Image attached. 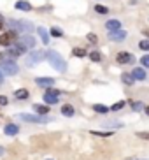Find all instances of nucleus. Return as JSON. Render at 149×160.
Returning a JSON list of instances; mask_svg holds the SVG:
<instances>
[{
    "mask_svg": "<svg viewBox=\"0 0 149 160\" xmlns=\"http://www.w3.org/2000/svg\"><path fill=\"white\" fill-rule=\"evenodd\" d=\"M46 58H47V62L51 63V67L55 69V71H58V72H65V69H67V62L61 58V55L60 53H56V51H47L46 53Z\"/></svg>",
    "mask_w": 149,
    "mask_h": 160,
    "instance_id": "f257e3e1",
    "label": "nucleus"
},
{
    "mask_svg": "<svg viewBox=\"0 0 149 160\" xmlns=\"http://www.w3.org/2000/svg\"><path fill=\"white\" fill-rule=\"evenodd\" d=\"M9 25L14 32H25L30 33L33 32V25L30 21H23V19H9Z\"/></svg>",
    "mask_w": 149,
    "mask_h": 160,
    "instance_id": "f03ea898",
    "label": "nucleus"
},
{
    "mask_svg": "<svg viewBox=\"0 0 149 160\" xmlns=\"http://www.w3.org/2000/svg\"><path fill=\"white\" fill-rule=\"evenodd\" d=\"M18 120H23V122H28V123H46L49 122V118L46 114H30V113H21L18 114Z\"/></svg>",
    "mask_w": 149,
    "mask_h": 160,
    "instance_id": "7ed1b4c3",
    "label": "nucleus"
},
{
    "mask_svg": "<svg viewBox=\"0 0 149 160\" xmlns=\"http://www.w3.org/2000/svg\"><path fill=\"white\" fill-rule=\"evenodd\" d=\"M0 71L7 76H14L19 72V67L11 60H0Z\"/></svg>",
    "mask_w": 149,
    "mask_h": 160,
    "instance_id": "20e7f679",
    "label": "nucleus"
},
{
    "mask_svg": "<svg viewBox=\"0 0 149 160\" xmlns=\"http://www.w3.org/2000/svg\"><path fill=\"white\" fill-rule=\"evenodd\" d=\"M16 39H18L16 32H14V30H9V32H5V33L0 35V46H11V44L16 42Z\"/></svg>",
    "mask_w": 149,
    "mask_h": 160,
    "instance_id": "39448f33",
    "label": "nucleus"
},
{
    "mask_svg": "<svg viewBox=\"0 0 149 160\" xmlns=\"http://www.w3.org/2000/svg\"><path fill=\"white\" fill-rule=\"evenodd\" d=\"M44 57H46V53H42V51H32L30 55H28V58H26V65L28 67H33L35 63H39V62L44 60Z\"/></svg>",
    "mask_w": 149,
    "mask_h": 160,
    "instance_id": "423d86ee",
    "label": "nucleus"
},
{
    "mask_svg": "<svg viewBox=\"0 0 149 160\" xmlns=\"http://www.w3.org/2000/svg\"><path fill=\"white\" fill-rule=\"evenodd\" d=\"M44 100H46V104H56L58 100H60V92L49 88L46 92V95H44Z\"/></svg>",
    "mask_w": 149,
    "mask_h": 160,
    "instance_id": "0eeeda50",
    "label": "nucleus"
},
{
    "mask_svg": "<svg viewBox=\"0 0 149 160\" xmlns=\"http://www.w3.org/2000/svg\"><path fill=\"white\" fill-rule=\"evenodd\" d=\"M109 39L111 41H116V42H121V41H125L126 39V32L125 30H114V32H109Z\"/></svg>",
    "mask_w": 149,
    "mask_h": 160,
    "instance_id": "6e6552de",
    "label": "nucleus"
},
{
    "mask_svg": "<svg viewBox=\"0 0 149 160\" xmlns=\"http://www.w3.org/2000/svg\"><path fill=\"white\" fill-rule=\"evenodd\" d=\"M35 85L42 86V88H51V86L55 85V79H53V78H37V79H35Z\"/></svg>",
    "mask_w": 149,
    "mask_h": 160,
    "instance_id": "1a4fd4ad",
    "label": "nucleus"
},
{
    "mask_svg": "<svg viewBox=\"0 0 149 160\" xmlns=\"http://www.w3.org/2000/svg\"><path fill=\"white\" fill-rule=\"evenodd\" d=\"M132 62H133V57L130 53H126V51L118 53V63H132Z\"/></svg>",
    "mask_w": 149,
    "mask_h": 160,
    "instance_id": "9d476101",
    "label": "nucleus"
},
{
    "mask_svg": "<svg viewBox=\"0 0 149 160\" xmlns=\"http://www.w3.org/2000/svg\"><path fill=\"white\" fill-rule=\"evenodd\" d=\"M19 42H21V44H23V46L28 49V48H33V46H35V39H33L32 35H23V37L19 39Z\"/></svg>",
    "mask_w": 149,
    "mask_h": 160,
    "instance_id": "9b49d317",
    "label": "nucleus"
},
{
    "mask_svg": "<svg viewBox=\"0 0 149 160\" xmlns=\"http://www.w3.org/2000/svg\"><path fill=\"white\" fill-rule=\"evenodd\" d=\"M105 28H107L109 32H114V30H119V28H121V23H119L118 19H109L107 23H105Z\"/></svg>",
    "mask_w": 149,
    "mask_h": 160,
    "instance_id": "f8f14e48",
    "label": "nucleus"
},
{
    "mask_svg": "<svg viewBox=\"0 0 149 160\" xmlns=\"http://www.w3.org/2000/svg\"><path fill=\"white\" fill-rule=\"evenodd\" d=\"M4 132L7 134V136H16L19 132V127L18 125H14V123H9V125H5L4 127Z\"/></svg>",
    "mask_w": 149,
    "mask_h": 160,
    "instance_id": "ddd939ff",
    "label": "nucleus"
},
{
    "mask_svg": "<svg viewBox=\"0 0 149 160\" xmlns=\"http://www.w3.org/2000/svg\"><path fill=\"white\" fill-rule=\"evenodd\" d=\"M133 79H137V81H144L146 79V71L142 69V67H137V69H133Z\"/></svg>",
    "mask_w": 149,
    "mask_h": 160,
    "instance_id": "4468645a",
    "label": "nucleus"
},
{
    "mask_svg": "<svg viewBox=\"0 0 149 160\" xmlns=\"http://www.w3.org/2000/svg\"><path fill=\"white\" fill-rule=\"evenodd\" d=\"M28 95H30V93H28V90H25V88H19V90L14 92V97H16L18 100H26Z\"/></svg>",
    "mask_w": 149,
    "mask_h": 160,
    "instance_id": "2eb2a0df",
    "label": "nucleus"
},
{
    "mask_svg": "<svg viewBox=\"0 0 149 160\" xmlns=\"http://www.w3.org/2000/svg\"><path fill=\"white\" fill-rule=\"evenodd\" d=\"M61 114H63V116H74V114H75V109L72 108L70 104H65V106L61 108Z\"/></svg>",
    "mask_w": 149,
    "mask_h": 160,
    "instance_id": "dca6fc26",
    "label": "nucleus"
},
{
    "mask_svg": "<svg viewBox=\"0 0 149 160\" xmlns=\"http://www.w3.org/2000/svg\"><path fill=\"white\" fill-rule=\"evenodd\" d=\"M37 32H39V35H41L42 42H44V44H47V42H49V33H47V30L44 28V27H39V28H37Z\"/></svg>",
    "mask_w": 149,
    "mask_h": 160,
    "instance_id": "f3484780",
    "label": "nucleus"
},
{
    "mask_svg": "<svg viewBox=\"0 0 149 160\" xmlns=\"http://www.w3.org/2000/svg\"><path fill=\"white\" fill-rule=\"evenodd\" d=\"M16 9H19V11H32V5L28 4V2H25V0H19V2H16Z\"/></svg>",
    "mask_w": 149,
    "mask_h": 160,
    "instance_id": "a211bd4d",
    "label": "nucleus"
},
{
    "mask_svg": "<svg viewBox=\"0 0 149 160\" xmlns=\"http://www.w3.org/2000/svg\"><path fill=\"white\" fill-rule=\"evenodd\" d=\"M33 109H35V113L37 114H47L49 113V108H47V106H42V104H35Z\"/></svg>",
    "mask_w": 149,
    "mask_h": 160,
    "instance_id": "6ab92c4d",
    "label": "nucleus"
},
{
    "mask_svg": "<svg viewBox=\"0 0 149 160\" xmlns=\"http://www.w3.org/2000/svg\"><path fill=\"white\" fill-rule=\"evenodd\" d=\"M93 109L97 111V113H100V114L109 113V108H107V106H103V104H95V106H93Z\"/></svg>",
    "mask_w": 149,
    "mask_h": 160,
    "instance_id": "aec40b11",
    "label": "nucleus"
},
{
    "mask_svg": "<svg viewBox=\"0 0 149 160\" xmlns=\"http://www.w3.org/2000/svg\"><path fill=\"white\" fill-rule=\"evenodd\" d=\"M72 53H74L77 58H84L86 55H88V53H86V49H83V48H74V51H72Z\"/></svg>",
    "mask_w": 149,
    "mask_h": 160,
    "instance_id": "412c9836",
    "label": "nucleus"
},
{
    "mask_svg": "<svg viewBox=\"0 0 149 160\" xmlns=\"http://www.w3.org/2000/svg\"><path fill=\"white\" fill-rule=\"evenodd\" d=\"M121 79H123V83H126L128 86L133 85V81H135V79H133V76H132V74H126V72L121 76Z\"/></svg>",
    "mask_w": 149,
    "mask_h": 160,
    "instance_id": "4be33fe9",
    "label": "nucleus"
},
{
    "mask_svg": "<svg viewBox=\"0 0 149 160\" xmlns=\"http://www.w3.org/2000/svg\"><path fill=\"white\" fill-rule=\"evenodd\" d=\"M123 108H125V100H119V102L112 104V108H109V109H112V111H119V109H123Z\"/></svg>",
    "mask_w": 149,
    "mask_h": 160,
    "instance_id": "5701e85b",
    "label": "nucleus"
},
{
    "mask_svg": "<svg viewBox=\"0 0 149 160\" xmlns=\"http://www.w3.org/2000/svg\"><path fill=\"white\" fill-rule=\"evenodd\" d=\"M89 58H91L93 62H100V60H102V55H100L98 51H91V53H89Z\"/></svg>",
    "mask_w": 149,
    "mask_h": 160,
    "instance_id": "b1692460",
    "label": "nucleus"
},
{
    "mask_svg": "<svg viewBox=\"0 0 149 160\" xmlns=\"http://www.w3.org/2000/svg\"><path fill=\"white\" fill-rule=\"evenodd\" d=\"M130 106H132L133 111H142V109H144V104H142V102H132Z\"/></svg>",
    "mask_w": 149,
    "mask_h": 160,
    "instance_id": "393cba45",
    "label": "nucleus"
},
{
    "mask_svg": "<svg viewBox=\"0 0 149 160\" xmlns=\"http://www.w3.org/2000/svg\"><path fill=\"white\" fill-rule=\"evenodd\" d=\"M91 134H93V136H98V137H111L112 136L111 132H98V130H91Z\"/></svg>",
    "mask_w": 149,
    "mask_h": 160,
    "instance_id": "a878e982",
    "label": "nucleus"
},
{
    "mask_svg": "<svg viewBox=\"0 0 149 160\" xmlns=\"http://www.w3.org/2000/svg\"><path fill=\"white\" fill-rule=\"evenodd\" d=\"M95 11H97L98 14H107V12H109V9L105 7V5H97V7H95Z\"/></svg>",
    "mask_w": 149,
    "mask_h": 160,
    "instance_id": "bb28decb",
    "label": "nucleus"
},
{
    "mask_svg": "<svg viewBox=\"0 0 149 160\" xmlns=\"http://www.w3.org/2000/svg\"><path fill=\"white\" fill-rule=\"evenodd\" d=\"M139 48H140V49H144V51H149V41H147V39L140 41V42H139Z\"/></svg>",
    "mask_w": 149,
    "mask_h": 160,
    "instance_id": "cd10ccee",
    "label": "nucleus"
},
{
    "mask_svg": "<svg viewBox=\"0 0 149 160\" xmlns=\"http://www.w3.org/2000/svg\"><path fill=\"white\" fill-rule=\"evenodd\" d=\"M51 35H55V37H61V35H63V32H61L60 28H56V27H55V28L51 30Z\"/></svg>",
    "mask_w": 149,
    "mask_h": 160,
    "instance_id": "c85d7f7f",
    "label": "nucleus"
},
{
    "mask_svg": "<svg viewBox=\"0 0 149 160\" xmlns=\"http://www.w3.org/2000/svg\"><path fill=\"white\" fill-rule=\"evenodd\" d=\"M140 63L144 67H149V55H144V57L140 58Z\"/></svg>",
    "mask_w": 149,
    "mask_h": 160,
    "instance_id": "c756f323",
    "label": "nucleus"
},
{
    "mask_svg": "<svg viewBox=\"0 0 149 160\" xmlns=\"http://www.w3.org/2000/svg\"><path fill=\"white\" fill-rule=\"evenodd\" d=\"M137 137H140V139H147L149 141V132H137Z\"/></svg>",
    "mask_w": 149,
    "mask_h": 160,
    "instance_id": "7c9ffc66",
    "label": "nucleus"
},
{
    "mask_svg": "<svg viewBox=\"0 0 149 160\" xmlns=\"http://www.w3.org/2000/svg\"><path fill=\"white\" fill-rule=\"evenodd\" d=\"M88 41L91 44H95V42H97V35H95V33H88Z\"/></svg>",
    "mask_w": 149,
    "mask_h": 160,
    "instance_id": "2f4dec72",
    "label": "nucleus"
},
{
    "mask_svg": "<svg viewBox=\"0 0 149 160\" xmlns=\"http://www.w3.org/2000/svg\"><path fill=\"white\" fill-rule=\"evenodd\" d=\"M7 102H9V100H7V97H4V95H0V106H5Z\"/></svg>",
    "mask_w": 149,
    "mask_h": 160,
    "instance_id": "473e14b6",
    "label": "nucleus"
},
{
    "mask_svg": "<svg viewBox=\"0 0 149 160\" xmlns=\"http://www.w3.org/2000/svg\"><path fill=\"white\" fill-rule=\"evenodd\" d=\"M4 28V18H2V14H0V30Z\"/></svg>",
    "mask_w": 149,
    "mask_h": 160,
    "instance_id": "72a5a7b5",
    "label": "nucleus"
},
{
    "mask_svg": "<svg viewBox=\"0 0 149 160\" xmlns=\"http://www.w3.org/2000/svg\"><path fill=\"white\" fill-rule=\"evenodd\" d=\"M4 76H5V74H4V72H2V71H0V83L4 81Z\"/></svg>",
    "mask_w": 149,
    "mask_h": 160,
    "instance_id": "f704fd0d",
    "label": "nucleus"
},
{
    "mask_svg": "<svg viewBox=\"0 0 149 160\" xmlns=\"http://www.w3.org/2000/svg\"><path fill=\"white\" fill-rule=\"evenodd\" d=\"M144 111H146V114L149 116V106H147V108H144Z\"/></svg>",
    "mask_w": 149,
    "mask_h": 160,
    "instance_id": "c9c22d12",
    "label": "nucleus"
},
{
    "mask_svg": "<svg viewBox=\"0 0 149 160\" xmlns=\"http://www.w3.org/2000/svg\"><path fill=\"white\" fill-rule=\"evenodd\" d=\"M4 155V148H2V146H0V157Z\"/></svg>",
    "mask_w": 149,
    "mask_h": 160,
    "instance_id": "e433bc0d",
    "label": "nucleus"
},
{
    "mask_svg": "<svg viewBox=\"0 0 149 160\" xmlns=\"http://www.w3.org/2000/svg\"><path fill=\"white\" fill-rule=\"evenodd\" d=\"M128 160H139V158H128Z\"/></svg>",
    "mask_w": 149,
    "mask_h": 160,
    "instance_id": "4c0bfd02",
    "label": "nucleus"
},
{
    "mask_svg": "<svg viewBox=\"0 0 149 160\" xmlns=\"http://www.w3.org/2000/svg\"><path fill=\"white\" fill-rule=\"evenodd\" d=\"M0 58H2V53H0Z\"/></svg>",
    "mask_w": 149,
    "mask_h": 160,
    "instance_id": "58836bf2",
    "label": "nucleus"
}]
</instances>
